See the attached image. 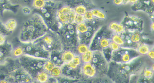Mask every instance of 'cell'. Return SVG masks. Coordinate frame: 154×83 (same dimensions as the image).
<instances>
[{"label":"cell","mask_w":154,"mask_h":83,"mask_svg":"<svg viewBox=\"0 0 154 83\" xmlns=\"http://www.w3.org/2000/svg\"><path fill=\"white\" fill-rule=\"evenodd\" d=\"M99 40V45L101 48L103 49H105V48H107L109 46L110 42H109V40L107 38L105 37H97Z\"/></svg>","instance_id":"4316f807"},{"label":"cell","mask_w":154,"mask_h":83,"mask_svg":"<svg viewBox=\"0 0 154 83\" xmlns=\"http://www.w3.org/2000/svg\"><path fill=\"white\" fill-rule=\"evenodd\" d=\"M20 45L24 50V55L35 58L48 59L50 52L35 43H21Z\"/></svg>","instance_id":"8992f818"},{"label":"cell","mask_w":154,"mask_h":83,"mask_svg":"<svg viewBox=\"0 0 154 83\" xmlns=\"http://www.w3.org/2000/svg\"><path fill=\"white\" fill-rule=\"evenodd\" d=\"M113 2L115 5H120L122 4V0H113Z\"/></svg>","instance_id":"ee69618b"},{"label":"cell","mask_w":154,"mask_h":83,"mask_svg":"<svg viewBox=\"0 0 154 83\" xmlns=\"http://www.w3.org/2000/svg\"><path fill=\"white\" fill-rule=\"evenodd\" d=\"M132 9L135 11L142 10L153 16L154 14V0H137L132 5Z\"/></svg>","instance_id":"9c48e42d"},{"label":"cell","mask_w":154,"mask_h":83,"mask_svg":"<svg viewBox=\"0 0 154 83\" xmlns=\"http://www.w3.org/2000/svg\"><path fill=\"white\" fill-rule=\"evenodd\" d=\"M109 46H110L111 49L113 51L117 50L120 48L119 45L113 42L110 43Z\"/></svg>","instance_id":"b9f144b4"},{"label":"cell","mask_w":154,"mask_h":83,"mask_svg":"<svg viewBox=\"0 0 154 83\" xmlns=\"http://www.w3.org/2000/svg\"><path fill=\"white\" fill-rule=\"evenodd\" d=\"M60 7L59 2L54 0H46L45 5L39 10H34V13L39 14L45 23L49 30L57 32L60 26L57 21V14Z\"/></svg>","instance_id":"3957f363"},{"label":"cell","mask_w":154,"mask_h":83,"mask_svg":"<svg viewBox=\"0 0 154 83\" xmlns=\"http://www.w3.org/2000/svg\"><path fill=\"white\" fill-rule=\"evenodd\" d=\"M13 46L12 44L7 41L3 44L0 45V65L4 64L11 57Z\"/></svg>","instance_id":"7c38bea8"},{"label":"cell","mask_w":154,"mask_h":83,"mask_svg":"<svg viewBox=\"0 0 154 83\" xmlns=\"http://www.w3.org/2000/svg\"><path fill=\"white\" fill-rule=\"evenodd\" d=\"M7 83H33L32 77L23 68L19 59L10 58L4 64L0 65V80Z\"/></svg>","instance_id":"7a4b0ae2"},{"label":"cell","mask_w":154,"mask_h":83,"mask_svg":"<svg viewBox=\"0 0 154 83\" xmlns=\"http://www.w3.org/2000/svg\"><path fill=\"white\" fill-rule=\"evenodd\" d=\"M55 67V66L52 61L49 59H47L44 64V70L49 73Z\"/></svg>","instance_id":"f1b7e54d"},{"label":"cell","mask_w":154,"mask_h":83,"mask_svg":"<svg viewBox=\"0 0 154 83\" xmlns=\"http://www.w3.org/2000/svg\"><path fill=\"white\" fill-rule=\"evenodd\" d=\"M75 15L72 9L65 5L60 7L57 10V17L59 23L66 24L73 23Z\"/></svg>","instance_id":"ba28073f"},{"label":"cell","mask_w":154,"mask_h":83,"mask_svg":"<svg viewBox=\"0 0 154 83\" xmlns=\"http://www.w3.org/2000/svg\"><path fill=\"white\" fill-rule=\"evenodd\" d=\"M54 1H56V0H54Z\"/></svg>","instance_id":"c3c4849f"},{"label":"cell","mask_w":154,"mask_h":83,"mask_svg":"<svg viewBox=\"0 0 154 83\" xmlns=\"http://www.w3.org/2000/svg\"><path fill=\"white\" fill-rule=\"evenodd\" d=\"M93 57V52L88 50L82 55V61L84 63L91 62Z\"/></svg>","instance_id":"cb8c5ba5"},{"label":"cell","mask_w":154,"mask_h":83,"mask_svg":"<svg viewBox=\"0 0 154 83\" xmlns=\"http://www.w3.org/2000/svg\"><path fill=\"white\" fill-rule=\"evenodd\" d=\"M0 33L5 34L7 35L8 36L9 35L11 34V33L8 32L6 30L5 27H4V24H3V22L1 19H0Z\"/></svg>","instance_id":"74e56055"},{"label":"cell","mask_w":154,"mask_h":83,"mask_svg":"<svg viewBox=\"0 0 154 83\" xmlns=\"http://www.w3.org/2000/svg\"><path fill=\"white\" fill-rule=\"evenodd\" d=\"M32 1L33 0H9L11 5L18 7L23 6L31 7Z\"/></svg>","instance_id":"ffe728a7"},{"label":"cell","mask_w":154,"mask_h":83,"mask_svg":"<svg viewBox=\"0 0 154 83\" xmlns=\"http://www.w3.org/2000/svg\"><path fill=\"white\" fill-rule=\"evenodd\" d=\"M21 11L25 16H30L33 14V10L31 8V7L28 6H22Z\"/></svg>","instance_id":"f546056e"},{"label":"cell","mask_w":154,"mask_h":83,"mask_svg":"<svg viewBox=\"0 0 154 83\" xmlns=\"http://www.w3.org/2000/svg\"><path fill=\"white\" fill-rule=\"evenodd\" d=\"M93 16L95 18L100 19H105L106 18L105 14L101 10L98 9H93L91 10Z\"/></svg>","instance_id":"83f0119b"},{"label":"cell","mask_w":154,"mask_h":83,"mask_svg":"<svg viewBox=\"0 0 154 83\" xmlns=\"http://www.w3.org/2000/svg\"><path fill=\"white\" fill-rule=\"evenodd\" d=\"M49 30L42 17L38 13H33L22 24L19 40L21 43L34 42Z\"/></svg>","instance_id":"6da1fadb"},{"label":"cell","mask_w":154,"mask_h":83,"mask_svg":"<svg viewBox=\"0 0 154 83\" xmlns=\"http://www.w3.org/2000/svg\"><path fill=\"white\" fill-rule=\"evenodd\" d=\"M150 59H154V52L153 50H149L147 53Z\"/></svg>","instance_id":"7bdbcfd3"},{"label":"cell","mask_w":154,"mask_h":83,"mask_svg":"<svg viewBox=\"0 0 154 83\" xmlns=\"http://www.w3.org/2000/svg\"><path fill=\"white\" fill-rule=\"evenodd\" d=\"M24 54V50L23 48L20 44H19L15 48H13L11 53V58L14 59H19Z\"/></svg>","instance_id":"d6986e66"},{"label":"cell","mask_w":154,"mask_h":83,"mask_svg":"<svg viewBox=\"0 0 154 83\" xmlns=\"http://www.w3.org/2000/svg\"><path fill=\"white\" fill-rule=\"evenodd\" d=\"M84 17L85 20H86L87 21L92 20V19L94 18V17L93 16L92 14L91 10H90V11L88 10V11H86L84 15Z\"/></svg>","instance_id":"f35d334b"},{"label":"cell","mask_w":154,"mask_h":83,"mask_svg":"<svg viewBox=\"0 0 154 83\" xmlns=\"http://www.w3.org/2000/svg\"><path fill=\"white\" fill-rule=\"evenodd\" d=\"M3 24L6 30L11 33L16 30L17 26V21L14 18L8 19Z\"/></svg>","instance_id":"e0dca14e"},{"label":"cell","mask_w":154,"mask_h":83,"mask_svg":"<svg viewBox=\"0 0 154 83\" xmlns=\"http://www.w3.org/2000/svg\"><path fill=\"white\" fill-rule=\"evenodd\" d=\"M76 15L84 16L86 11H88L87 8L84 6H79L72 9Z\"/></svg>","instance_id":"484cf974"},{"label":"cell","mask_w":154,"mask_h":83,"mask_svg":"<svg viewBox=\"0 0 154 83\" xmlns=\"http://www.w3.org/2000/svg\"><path fill=\"white\" fill-rule=\"evenodd\" d=\"M71 62L75 65L79 66L81 63V58L79 56H75Z\"/></svg>","instance_id":"60d3db41"},{"label":"cell","mask_w":154,"mask_h":83,"mask_svg":"<svg viewBox=\"0 0 154 83\" xmlns=\"http://www.w3.org/2000/svg\"><path fill=\"white\" fill-rule=\"evenodd\" d=\"M118 65L119 67L118 68V76H120L122 77H126L132 72V67L128 62L120 64L121 65H119V64Z\"/></svg>","instance_id":"9a60e30c"},{"label":"cell","mask_w":154,"mask_h":83,"mask_svg":"<svg viewBox=\"0 0 154 83\" xmlns=\"http://www.w3.org/2000/svg\"><path fill=\"white\" fill-rule=\"evenodd\" d=\"M149 51V48L145 44H141L138 47V52L141 54H147Z\"/></svg>","instance_id":"4dcf8cb0"},{"label":"cell","mask_w":154,"mask_h":83,"mask_svg":"<svg viewBox=\"0 0 154 83\" xmlns=\"http://www.w3.org/2000/svg\"><path fill=\"white\" fill-rule=\"evenodd\" d=\"M112 41L119 45H122L124 43V41L119 35H114L112 37Z\"/></svg>","instance_id":"1f68e13d"},{"label":"cell","mask_w":154,"mask_h":83,"mask_svg":"<svg viewBox=\"0 0 154 83\" xmlns=\"http://www.w3.org/2000/svg\"><path fill=\"white\" fill-rule=\"evenodd\" d=\"M19 60L21 66L35 81L37 75L40 71L44 70V64L47 59L23 55Z\"/></svg>","instance_id":"277c9868"},{"label":"cell","mask_w":154,"mask_h":83,"mask_svg":"<svg viewBox=\"0 0 154 83\" xmlns=\"http://www.w3.org/2000/svg\"><path fill=\"white\" fill-rule=\"evenodd\" d=\"M75 57L74 54L70 51L66 50L63 52L62 59L64 64H67L72 61Z\"/></svg>","instance_id":"44dd1931"},{"label":"cell","mask_w":154,"mask_h":83,"mask_svg":"<svg viewBox=\"0 0 154 83\" xmlns=\"http://www.w3.org/2000/svg\"><path fill=\"white\" fill-rule=\"evenodd\" d=\"M49 75L48 72L43 70L40 71L35 78V82L38 83H47L48 81Z\"/></svg>","instance_id":"ac0fdd59"},{"label":"cell","mask_w":154,"mask_h":83,"mask_svg":"<svg viewBox=\"0 0 154 83\" xmlns=\"http://www.w3.org/2000/svg\"><path fill=\"white\" fill-rule=\"evenodd\" d=\"M8 36L0 33V45L3 44L7 42V37Z\"/></svg>","instance_id":"ab89813d"},{"label":"cell","mask_w":154,"mask_h":83,"mask_svg":"<svg viewBox=\"0 0 154 83\" xmlns=\"http://www.w3.org/2000/svg\"><path fill=\"white\" fill-rule=\"evenodd\" d=\"M131 40L133 42L137 43L140 41V35L138 33H134L131 36Z\"/></svg>","instance_id":"e575fe53"},{"label":"cell","mask_w":154,"mask_h":83,"mask_svg":"<svg viewBox=\"0 0 154 83\" xmlns=\"http://www.w3.org/2000/svg\"><path fill=\"white\" fill-rule=\"evenodd\" d=\"M137 0H129V3L131 4H134L137 2Z\"/></svg>","instance_id":"f6af8a7d"},{"label":"cell","mask_w":154,"mask_h":83,"mask_svg":"<svg viewBox=\"0 0 154 83\" xmlns=\"http://www.w3.org/2000/svg\"><path fill=\"white\" fill-rule=\"evenodd\" d=\"M49 30L45 35L34 43L37 44L48 51H62L63 44L58 34Z\"/></svg>","instance_id":"5b68a950"},{"label":"cell","mask_w":154,"mask_h":83,"mask_svg":"<svg viewBox=\"0 0 154 83\" xmlns=\"http://www.w3.org/2000/svg\"><path fill=\"white\" fill-rule=\"evenodd\" d=\"M109 28L113 32H116L118 33H121L124 31V27L122 24H118L115 22H113L110 24L109 25Z\"/></svg>","instance_id":"7402d4cb"},{"label":"cell","mask_w":154,"mask_h":83,"mask_svg":"<svg viewBox=\"0 0 154 83\" xmlns=\"http://www.w3.org/2000/svg\"><path fill=\"white\" fill-rule=\"evenodd\" d=\"M19 7L11 5L9 0H0V15L2 16L4 12L8 10L16 13Z\"/></svg>","instance_id":"5bb4252c"},{"label":"cell","mask_w":154,"mask_h":83,"mask_svg":"<svg viewBox=\"0 0 154 83\" xmlns=\"http://www.w3.org/2000/svg\"><path fill=\"white\" fill-rule=\"evenodd\" d=\"M91 63L94 67L96 71L102 72L105 70L106 62L101 53L98 51L93 53V57Z\"/></svg>","instance_id":"30bf717a"},{"label":"cell","mask_w":154,"mask_h":83,"mask_svg":"<svg viewBox=\"0 0 154 83\" xmlns=\"http://www.w3.org/2000/svg\"><path fill=\"white\" fill-rule=\"evenodd\" d=\"M85 21V19L84 16L76 15L75 17L74 22L78 24L84 23Z\"/></svg>","instance_id":"8d00e7d4"},{"label":"cell","mask_w":154,"mask_h":83,"mask_svg":"<svg viewBox=\"0 0 154 83\" xmlns=\"http://www.w3.org/2000/svg\"><path fill=\"white\" fill-rule=\"evenodd\" d=\"M46 0H33L31 7L34 10H39L45 6Z\"/></svg>","instance_id":"603a6c76"},{"label":"cell","mask_w":154,"mask_h":83,"mask_svg":"<svg viewBox=\"0 0 154 83\" xmlns=\"http://www.w3.org/2000/svg\"><path fill=\"white\" fill-rule=\"evenodd\" d=\"M129 0H122V4H127Z\"/></svg>","instance_id":"bcb514c9"},{"label":"cell","mask_w":154,"mask_h":83,"mask_svg":"<svg viewBox=\"0 0 154 83\" xmlns=\"http://www.w3.org/2000/svg\"><path fill=\"white\" fill-rule=\"evenodd\" d=\"M151 27H152V30H154V24H153V23H152V24H151Z\"/></svg>","instance_id":"7dc6e473"},{"label":"cell","mask_w":154,"mask_h":83,"mask_svg":"<svg viewBox=\"0 0 154 83\" xmlns=\"http://www.w3.org/2000/svg\"><path fill=\"white\" fill-rule=\"evenodd\" d=\"M82 71L85 76L89 77H93L96 73L95 68L91 62L85 63L83 67Z\"/></svg>","instance_id":"2e32d148"},{"label":"cell","mask_w":154,"mask_h":83,"mask_svg":"<svg viewBox=\"0 0 154 83\" xmlns=\"http://www.w3.org/2000/svg\"><path fill=\"white\" fill-rule=\"evenodd\" d=\"M76 30L81 33H86L87 31V26L85 23L78 24L76 26Z\"/></svg>","instance_id":"d6a6232c"},{"label":"cell","mask_w":154,"mask_h":83,"mask_svg":"<svg viewBox=\"0 0 154 83\" xmlns=\"http://www.w3.org/2000/svg\"><path fill=\"white\" fill-rule=\"evenodd\" d=\"M139 56V53L135 50L119 48L112 52L111 59L115 62L127 63Z\"/></svg>","instance_id":"52a82bcc"},{"label":"cell","mask_w":154,"mask_h":83,"mask_svg":"<svg viewBox=\"0 0 154 83\" xmlns=\"http://www.w3.org/2000/svg\"><path fill=\"white\" fill-rule=\"evenodd\" d=\"M153 70L149 69H146L143 72L144 77L147 79H149L152 77L153 75Z\"/></svg>","instance_id":"d590c367"},{"label":"cell","mask_w":154,"mask_h":83,"mask_svg":"<svg viewBox=\"0 0 154 83\" xmlns=\"http://www.w3.org/2000/svg\"><path fill=\"white\" fill-rule=\"evenodd\" d=\"M49 76L57 78L61 76L62 71L60 67L55 66L50 72L48 73Z\"/></svg>","instance_id":"d4e9b609"},{"label":"cell","mask_w":154,"mask_h":83,"mask_svg":"<svg viewBox=\"0 0 154 83\" xmlns=\"http://www.w3.org/2000/svg\"><path fill=\"white\" fill-rule=\"evenodd\" d=\"M77 51L80 54H83L89 50V48L86 44H81L78 45L77 48Z\"/></svg>","instance_id":"836d02e7"},{"label":"cell","mask_w":154,"mask_h":83,"mask_svg":"<svg viewBox=\"0 0 154 83\" xmlns=\"http://www.w3.org/2000/svg\"><path fill=\"white\" fill-rule=\"evenodd\" d=\"M63 50H54L50 52L48 59L54 64L55 66L61 67L64 63L62 59Z\"/></svg>","instance_id":"4fadbf2b"},{"label":"cell","mask_w":154,"mask_h":83,"mask_svg":"<svg viewBox=\"0 0 154 83\" xmlns=\"http://www.w3.org/2000/svg\"><path fill=\"white\" fill-rule=\"evenodd\" d=\"M143 21L142 19L140 17L136 16H130L127 15L122 23V26L123 27H127L128 29H139L140 27V25H142Z\"/></svg>","instance_id":"8fae6325"}]
</instances>
